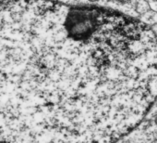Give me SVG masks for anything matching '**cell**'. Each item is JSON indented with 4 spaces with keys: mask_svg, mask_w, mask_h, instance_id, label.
Returning a JSON list of instances; mask_svg holds the SVG:
<instances>
[{
    "mask_svg": "<svg viewBox=\"0 0 157 143\" xmlns=\"http://www.w3.org/2000/svg\"><path fill=\"white\" fill-rule=\"evenodd\" d=\"M98 12L87 9H73L67 15L65 28L68 37L75 41L88 39L97 29Z\"/></svg>",
    "mask_w": 157,
    "mask_h": 143,
    "instance_id": "cell-1",
    "label": "cell"
},
{
    "mask_svg": "<svg viewBox=\"0 0 157 143\" xmlns=\"http://www.w3.org/2000/svg\"><path fill=\"white\" fill-rule=\"evenodd\" d=\"M156 143H157V142H156Z\"/></svg>",
    "mask_w": 157,
    "mask_h": 143,
    "instance_id": "cell-3",
    "label": "cell"
},
{
    "mask_svg": "<svg viewBox=\"0 0 157 143\" xmlns=\"http://www.w3.org/2000/svg\"><path fill=\"white\" fill-rule=\"evenodd\" d=\"M146 1H149V2H157V0H146Z\"/></svg>",
    "mask_w": 157,
    "mask_h": 143,
    "instance_id": "cell-2",
    "label": "cell"
}]
</instances>
